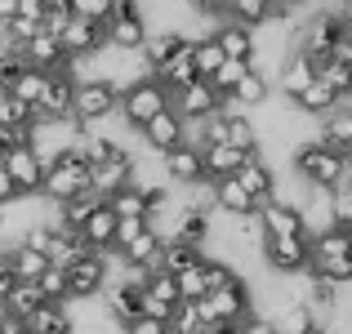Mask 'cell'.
Listing matches in <instances>:
<instances>
[{"label":"cell","mask_w":352,"mask_h":334,"mask_svg":"<svg viewBox=\"0 0 352 334\" xmlns=\"http://www.w3.org/2000/svg\"><path fill=\"white\" fill-rule=\"evenodd\" d=\"M294 179L308 183L312 192H335L339 179H344V156L330 152V147H321L317 138H303V143H294Z\"/></svg>","instance_id":"obj_1"},{"label":"cell","mask_w":352,"mask_h":334,"mask_svg":"<svg viewBox=\"0 0 352 334\" xmlns=\"http://www.w3.org/2000/svg\"><path fill=\"white\" fill-rule=\"evenodd\" d=\"M80 192H89V165H85V156H80V143H72V147H63V152L54 156V165L45 170L41 197L50 201V205H63V201L80 197Z\"/></svg>","instance_id":"obj_2"},{"label":"cell","mask_w":352,"mask_h":334,"mask_svg":"<svg viewBox=\"0 0 352 334\" xmlns=\"http://www.w3.org/2000/svg\"><path fill=\"white\" fill-rule=\"evenodd\" d=\"M120 89L107 76H76V94H72V120L80 129H98L103 120L116 116Z\"/></svg>","instance_id":"obj_3"},{"label":"cell","mask_w":352,"mask_h":334,"mask_svg":"<svg viewBox=\"0 0 352 334\" xmlns=\"http://www.w3.org/2000/svg\"><path fill=\"white\" fill-rule=\"evenodd\" d=\"M170 107V94H165V85L156 76H138L134 85L120 89V103H116V116L125 120L129 129H143L147 120L156 116V111Z\"/></svg>","instance_id":"obj_4"},{"label":"cell","mask_w":352,"mask_h":334,"mask_svg":"<svg viewBox=\"0 0 352 334\" xmlns=\"http://www.w3.org/2000/svg\"><path fill=\"white\" fill-rule=\"evenodd\" d=\"M67 272V303H94L98 294L107 290V276H112V263L107 254H80Z\"/></svg>","instance_id":"obj_5"},{"label":"cell","mask_w":352,"mask_h":334,"mask_svg":"<svg viewBox=\"0 0 352 334\" xmlns=\"http://www.w3.org/2000/svg\"><path fill=\"white\" fill-rule=\"evenodd\" d=\"M267 276H303L308 272V236H263L258 245Z\"/></svg>","instance_id":"obj_6"},{"label":"cell","mask_w":352,"mask_h":334,"mask_svg":"<svg viewBox=\"0 0 352 334\" xmlns=\"http://www.w3.org/2000/svg\"><path fill=\"white\" fill-rule=\"evenodd\" d=\"M228 98H219L214 89L206 85V80H192L188 89H179V94H170V107H174V116L183 120V125H197V120H206V116H214V111H223Z\"/></svg>","instance_id":"obj_7"},{"label":"cell","mask_w":352,"mask_h":334,"mask_svg":"<svg viewBox=\"0 0 352 334\" xmlns=\"http://www.w3.org/2000/svg\"><path fill=\"white\" fill-rule=\"evenodd\" d=\"M0 165H5L9 183L18 188V197H41L45 165H41V156H36L32 147H9V152L0 156Z\"/></svg>","instance_id":"obj_8"},{"label":"cell","mask_w":352,"mask_h":334,"mask_svg":"<svg viewBox=\"0 0 352 334\" xmlns=\"http://www.w3.org/2000/svg\"><path fill=\"white\" fill-rule=\"evenodd\" d=\"M161 174H165V183H179V188H197V183H206L201 147L179 143V147H170V152H161Z\"/></svg>","instance_id":"obj_9"},{"label":"cell","mask_w":352,"mask_h":334,"mask_svg":"<svg viewBox=\"0 0 352 334\" xmlns=\"http://www.w3.org/2000/svg\"><path fill=\"white\" fill-rule=\"evenodd\" d=\"M232 179L250 192V201H254V205H267V201L276 197V170L263 161V152H250L245 161H241V170L232 174Z\"/></svg>","instance_id":"obj_10"},{"label":"cell","mask_w":352,"mask_h":334,"mask_svg":"<svg viewBox=\"0 0 352 334\" xmlns=\"http://www.w3.org/2000/svg\"><path fill=\"white\" fill-rule=\"evenodd\" d=\"M188 41H192V36H188V32H179V27H156V32H147L143 49H138V63H143L147 76H152V71H161L165 63H170Z\"/></svg>","instance_id":"obj_11"},{"label":"cell","mask_w":352,"mask_h":334,"mask_svg":"<svg viewBox=\"0 0 352 334\" xmlns=\"http://www.w3.org/2000/svg\"><path fill=\"white\" fill-rule=\"evenodd\" d=\"M210 36H214V45L223 49V58L250 63V67H254V58H258V32H250V27H241V23H219Z\"/></svg>","instance_id":"obj_12"},{"label":"cell","mask_w":352,"mask_h":334,"mask_svg":"<svg viewBox=\"0 0 352 334\" xmlns=\"http://www.w3.org/2000/svg\"><path fill=\"white\" fill-rule=\"evenodd\" d=\"M258 227H263V236H308V227H303V214L294 205H285V201H267V205H258Z\"/></svg>","instance_id":"obj_13"},{"label":"cell","mask_w":352,"mask_h":334,"mask_svg":"<svg viewBox=\"0 0 352 334\" xmlns=\"http://www.w3.org/2000/svg\"><path fill=\"white\" fill-rule=\"evenodd\" d=\"M183 129H188V125L174 116V107H165V111H156V116L147 120L143 129H138V138H143V143L152 147L156 156H161V152H170V147L183 143Z\"/></svg>","instance_id":"obj_14"},{"label":"cell","mask_w":352,"mask_h":334,"mask_svg":"<svg viewBox=\"0 0 352 334\" xmlns=\"http://www.w3.org/2000/svg\"><path fill=\"white\" fill-rule=\"evenodd\" d=\"M76 236H80V245L89 249V254H112V236H116V214L107 210V201L94 210L85 223L76 227Z\"/></svg>","instance_id":"obj_15"},{"label":"cell","mask_w":352,"mask_h":334,"mask_svg":"<svg viewBox=\"0 0 352 334\" xmlns=\"http://www.w3.org/2000/svg\"><path fill=\"white\" fill-rule=\"evenodd\" d=\"M317 143L330 147V152H339V156H352V103H339L335 111H326V116H321Z\"/></svg>","instance_id":"obj_16"},{"label":"cell","mask_w":352,"mask_h":334,"mask_svg":"<svg viewBox=\"0 0 352 334\" xmlns=\"http://www.w3.org/2000/svg\"><path fill=\"white\" fill-rule=\"evenodd\" d=\"M210 201H214V214H228V219H250V214H258V205L250 201V192L241 188L236 179L210 183Z\"/></svg>","instance_id":"obj_17"},{"label":"cell","mask_w":352,"mask_h":334,"mask_svg":"<svg viewBox=\"0 0 352 334\" xmlns=\"http://www.w3.org/2000/svg\"><path fill=\"white\" fill-rule=\"evenodd\" d=\"M18 58H23L27 67H36V71H63V67H72L67 54H63V45L54 41V36H45V32H36L32 41L18 49Z\"/></svg>","instance_id":"obj_18"},{"label":"cell","mask_w":352,"mask_h":334,"mask_svg":"<svg viewBox=\"0 0 352 334\" xmlns=\"http://www.w3.org/2000/svg\"><path fill=\"white\" fill-rule=\"evenodd\" d=\"M267 98H272V80H267V71L263 67H250L245 76L236 80V89L228 94V103L241 107V111H250V107H263Z\"/></svg>","instance_id":"obj_19"},{"label":"cell","mask_w":352,"mask_h":334,"mask_svg":"<svg viewBox=\"0 0 352 334\" xmlns=\"http://www.w3.org/2000/svg\"><path fill=\"white\" fill-rule=\"evenodd\" d=\"M312 80H317V76H312V63L303 58V54H294V49H290V54L281 58V71H276V89H281V94L294 103V98H299L303 89L312 85Z\"/></svg>","instance_id":"obj_20"},{"label":"cell","mask_w":352,"mask_h":334,"mask_svg":"<svg viewBox=\"0 0 352 334\" xmlns=\"http://www.w3.org/2000/svg\"><path fill=\"white\" fill-rule=\"evenodd\" d=\"M258 152V147H254ZM250 152H236V147L219 143V147H201V170H206V183H219V179H232L241 170V161H245Z\"/></svg>","instance_id":"obj_21"},{"label":"cell","mask_w":352,"mask_h":334,"mask_svg":"<svg viewBox=\"0 0 352 334\" xmlns=\"http://www.w3.org/2000/svg\"><path fill=\"white\" fill-rule=\"evenodd\" d=\"M129 170H134V165H129V152L120 156V161H107V165H94V170H89V192H94V197H116L120 188H129Z\"/></svg>","instance_id":"obj_22"},{"label":"cell","mask_w":352,"mask_h":334,"mask_svg":"<svg viewBox=\"0 0 352 334\" xmlns=\"http://www.w3.org/2000/svg\"><path fill=\"white\" fill-rule=\"evenodd\" d=\"M317 80L339 98V103H348L352 98V58L348 54H330V58L317 67Z\"/></svg>","instance_id":"obj_23"},{"label":"cell","mask_w":352,"mask_h":334,"mask_svg":"<svg viewBox=\"0 0 352 334\" xmlns=\"http://www.w3.org/2000/svg\"><path fill=\"white\" fill-rule=\"evenodd\" d=\"M152 76H156V80L165 85V94H179V89H188L192 80H197V67H192V41L183 45V49L174 54V58L165 63L161 71H152Z\"/></svg>","instance_id":"obj_24"},{"label":"cell","mask_w":352,"mask_h":334,"mask_svg":"<svg viewBox=\"0 0 352 334\" xmlns=\"http://www.w3.org/2000/svg\"><path fill=\"white\" fill-rule=\"evenodd\" d=\"M201 258H206V249L183 245V241H165V245H161V254H156V272L179 276V272H188V267H197Z\"/></svg>","instance_id":"obj_25"},{"label":"cell","mask_w":352,"mask_h":334,"mask_svg":"<svg viewBox=\"0 0 352 334\" xmlns=\"http://www.w3.org/2000/svg\"><path fill=\"white\" fill-rule=\"evenodd\" d=\"M36 308H45V299H41V290H36V281H18L14 290L0 299V312H5V317H18V321H27Z\"/></svg>","instance_id":"obj_26"},{"label":"cell","mask_w":352,"mask_h":334,"mask_svg":"<svg viewBox=\"0 0 352 334\" xmlns=\"http://www.w3.org/2000/svg\"><path fill=\"white\" fill-rule=\"evenodd\" d=\"M27 330L32 334H72V312L67 303H45L27 317Z\"/></svg>","instance_id":"obj_27"},{"label":"cell","mask_w":352,"mask_h":334,"mask_svg":"<svg viewBox=\"0 0 352 334\" xmlns=\"http://www.w3.org/2000/svg\"><path fill=\"white\" fill-rule=\"evenodd\" d=\"M98 205H103V197H94V192H80V197H72V201H63V205H54V219H58V227H72V232H76Z\"/></svg>","instance_id":"obj_28"},{"label":"cell","mask_w":352,"mask_h":334,"mask_svg":"<svg viewBox=\"0 0 352 334\" xmlns=\"http://www.w3.org/2000/svg\"><path fill=\"white\" fill-rule=\"evenodd\" d=\"M5 258H9V267H14L18 281H36V276L50 267V258H45L41 249H32V245H9Z\"/></svg>","instance_id":"obj_29"},{"label":"cell","mask_w":352,"mask_h":334,"mask_svg":"<svg viewBox=\"0 0 352 334\" xmlns=\"http://www.w3.org/2000/svg\"><path fill=\"white\" fill-rule=\"evenodd\" d=\"M276 334H308V330H317L321 321H317V312L308 308V303H290V308H281L276 312Z\"/></svg>","instance_id":"obj_30"},{"label":"cell","mask_w":352,"mask_h":334,"mask_svg":"<svg viewBox=\"0 0 352 334\" xmlns=\"http://www.w3.org/2000/svg\"><path fill=\"white\" fill-rule=\"evenodd\" d=\"M335 107H339V98L330 94V89L321 85V80H312V85L303 89L299 98H294V111H299V116H317V120L326 116V111H335Z\"/></svg>","instance_id":"obj_31"},{"label":"cell","mask_w":352,"mask_h":334,"mask_svg":"<svg viewBox=\"0 0 352 334\" xmlns=\"http://www.w3.org/2000/svg\"><path fill=\"white\" fill-rule=\"evenodd\" d=\"M192 67H197V80H210L223 67V49L214 45V36H197L192 41Z\"/></svg>","instance_id":"obj_32"},{"label":"cell","mask_w":352,"mask_h":334,"mask_svg":"<svg viewBox=\"0 0 352 334\" xmlns=\"http://www.w3.org/2000/svg\"><path fill=\"white\" fill-rule=\"evenodd\" d=\"M201 281H206V294H214V290H228V285H236L241 272L228 263V258L206 254V258H201Z\"/></svg>","instance_id":"obj_33"},{"label":"cell","mask_w":352,"mask_h":334,"mask_svg":"<svg viewBox=\"0 0 352 334\" xmlns=\"http://www.w3.org/2000/svg\"><path fill=\"white\" fill-rule=\"evenodd\" d=\"M45 80H50V71H36V67H23L14 80V89H9V98H18L23 107H36L45 94Z\"/></svg>","instance_id":"obj_34"},{"label":"cell","mask_w":352,"mask_h":334,"mask_svg":"<svg viewBox=\"0 0 352 334\" xmlns=\"http://www.w3.org/2000/svg\"><path fill=\"white\" fill-rule=\"evenodd\" d=\"M107 210L116 219H147V197L138 188H120L116 197H107Z\"/></svg>","instance_id":"obj_35"},{"label":"cell","mask_w":352,"mask_h":334,"mask_svg":"<svg viewBox=\"0 0 352 334\" xmlns=\"http://www.w3.org/2000/svg\"><path fill=\"white\" fill-rule=\"evenodd\" d=\"M143 294H147V299H152V303H161V308H179V285H174V276L170 272H152V276H147V285H143Z\"/></svg>","instance_id":"obj_36"},{"label":"cell","mask_w":352,"mask_h":334,"mask_svg":"<svg viewBox=\"0 0 352 334\" xmlns=\"http://www.w3.org/2000/svg\"><path fill=\"white\" fill-rule=\"evenodd\" d=\"M36 290H41V299H45V303H67V272L50 263L41 276H36Z\"/></svg>","instance_id":"obj_37"},{"label":"cell","mask_w":352,"mask_h":334,"mask_svg":"<svg viewBox=\"0 0 352 334\" xmlns=\"http://www.w3.org/2000/svg\"><path fill=\"white\" fill-rule=\"evenodd\" d=\"M112 5H116V0H67V14H72V18H85V23L107 27V18H112Z\"/></svg>","instance_id":"obj_38"},{"label":"cell","mask_w":352,"mask_h":334,"mask_svg":"<svg viewBox=\"0 0 352 334\" xmlns=\"http://www.w3.org/2000/svg\"><path fill=\"white\" fill-rule=\"evenodd\" d=\"M174 285H179V299H183V303H197V299H206L201 263H197V267H188V272H179V276H174Z\"/></svg>","instance_id":"obj_39"},{"label":"cell","mask_w":352,"mask_h":334,"mask_svg":"<svg viewBox=\"0 0 352 334\" xmlns=\"http://www.w3.org/2000/svg\"><path fill=\"white\" fill-rule=\"evenodd\" d=\"M330 219H335V227H352V192L348 188L330 192Z\"/></svg>","instance_id":"obj_40"},{"label":"cell","mask_w":352,"mask_h":334,"mask_svg":"<svg viewBox=\"0 0 352 334\" xmlns=\"http://www.w3.org/2000/svg\"><path fill=\"white\" fill-rule=\"evenodd\" d=\"M67 18H72L67 9H45V14H41V32L58 41V36H63V27H67Z\"/></svg>","instance_id":"obj_41"},{"label":"cell","mask_w":352,"mask_h":334,"mask_svg":"<svg viewBox=\"0 0 352 334\" xmlns=\"http://www.w3.org/2000/svg\"><path fill=\"white\" fill-rule=\"evenodd\" d=\"M120 334H170L165 321H152V317H134L129 326H120Z\"/></svg>","instance_id":"obj_42"},{"label":"cell","mask_w":352,"mask_h":334,"mask_svg":"<svg viewBox=\"0 0 352 334\" xmlns=\"http://www.w3.org/2000/svg\"><path fill=\"white\" fill-rule=\"evenodd\" d=\"M232 334H276V326H272V317L254 312V317H250V321H241V326H236Z\"/></svg>","instance_id":"obj_43"},{"label":"cell","mask_w":352,"mask_h":334,"mask_svg":"<svg viewBox=\"0 0 352 334\" xmlns=\"http://www.w3.org/2000/svg\"><path fill=\"white\" fill-rule=\"evenodd\" d=\"M192 14H210V18H223V0H183Z\"/></svg>","instance_id":"obj_44"},{"label":"cell","mask_w":352,"mask_h":334,"mask_svg":"<svg viewBox=\"0 0 352 334\" xmlns=\"http://www.w3.org/2000/svg\"><path fill=\"white\" fill-rule=\"evenodd\" d=\"M41 14H45V5H41V0H18V14H14V18H27V23H36V27H41Z\"/></svg>","instance_id":"obj_45"},{"label":"cell","mask_w":352,"mask_h":334,"mask_svg":"<svg viewBox=\"0 0 352 334\" xmlns=\"http://www.w3.org/2000/svg\"><path fill=\"white\" fill-rule=\"evenodd\" d=\"M18 285V276H14V267H9V258H5V249H0V299H5L9 290Z\"/></svg>","instance_id":"obj_46"},{"label":"cell","mask_w":352,"mask_h":334,"mask_svg":"<svg viewBox=\"0 0 352 334\" xmlns=\"http://www.w3.org/2000/svg\"><path fill=\"white\" fill-rule=\"evenodd\" d=\"M14 201H18V188H14V183H9L5 165H0V210H5V205H14Z\"/></svg>","instance_id":"obj_47"},{"label":"cell","mask_w":352,"mask_h":334,"mask_svg":"<svg viewBox=\"0 0 352 334\" xmlns=\"http://www.w3.org/2000/svg\"><path fill=\"white\" fill-rule=\"evenodd\" d=\"M18 14V0H0V23H5V18H14Z\"/></svg>","instance_id":"obj_48"},{"label":"cell","mask_w":352,"mask_h":334,"mask_svg":"<svg viewBox=\"0 0 352 334\" xmlns=\"http://www.w3.org/2000/svg\"><path fill=\"white\" fill-rule=\"evenodd\" d=\"M45 9H67V0H41Z\"/></svg>","instance_id":"obj_49"},{"label":"cell","mask_w":352,"mask_h":334,"mask_svg":"<svg viewBox=\"0 0 352 334\" xmlns=\"http://www.w3.org/2000/svg\"><path fill=\"white\" fill-rule=\"evenodd\" d=\"M308 334H330V330H326V326H317V330H308Z\"/></svg>","instance_id":"obj_50"},{"label":"cell","mask_w":352,"mask_h":334,"mask_svg":"<svg viewBox=\"0 0 352 334\" xmlns=\"http://www.w3.org/2000/svg\"><path fill=\"white\" fill-rule=\"evenodd\" d=\"M335 5H344V0H335Z\"/></svg>","instance_id":"obj_51"},{"label":"cell","mask_w":352,"mask_h":334,"mask_svg":"<svg viewBox=\"0 0 352 334\" xmlns=\"http://www.w3.org/2000/svg\"><path fill=\"white\" fill-rule=\"evenodd\" d=\"M0 249H5V245H0Z\"/></svg>","instance_id":"obj_52"}]
</instances>
